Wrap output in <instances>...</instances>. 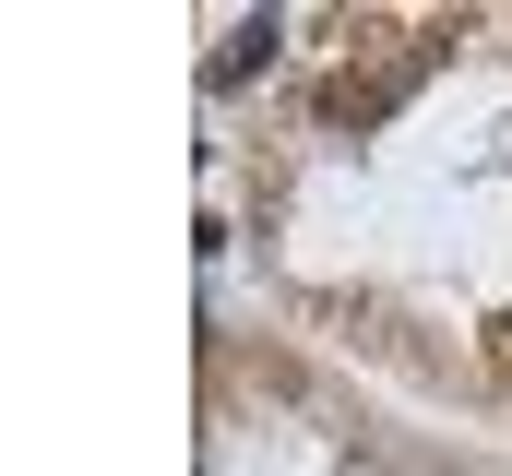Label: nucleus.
<instances>
[{"label":"nucleus","mask_w":512,"mask_h":476,"mask_svg":"<svg viewBox=\"0 0 512 476\" xmlns=\"http://www.w3.org/2000/svg\"><path fill=\"white\" fill-rule=\"evenodd\" d=\"M405 84H417V60H370V72L346 60V72L322 84V119H334V131H382V119L405 108Z\"/></svg>","instance_id":"1"},{"label":"nucleus","mask_w":512,"mask_h":476,"mask_svg":"<svg viewBox=\"0 0 512 476\" xmlns=\"http://www.w3.org/2000/svg\"><path fill=\"white\" fill-rule=\"evenodd\" d=\"M274 36H286V24H274V12H251V24H239V36L215 48V84H251L262 60H274Z\"/></svg>","instance_id":"2"},{"label":"nucleus","mask_w":512,"mask_h":476,"mask_svg":"<svg viewBox=\"0 0 512 476\" xmlns=\"http://www.w3.org/2000/svg\"><path fill=\"white\" fill-rule=\"evenodd\" d=\"M489 369H501V381H512V310H501V322H489Z\"/></svg>","instance_id":"3"}]
</instances>
